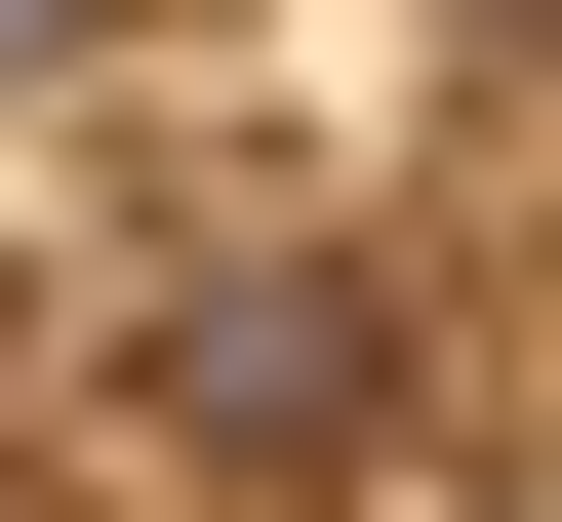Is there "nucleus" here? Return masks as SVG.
Wrapping results in <instances>:
<instances>
[{
  "label": "nucleus",
  "mask_w": 562,
  "mask_h": 522,
  "mask_svg": "<svg viewBox=\"0 0 562 522\" xmlns=\"http://www.w3.org/2000/svg\"><path fill=\"white\" fill-rule=\"evenodd\" d=\"M81 41H161V0H0V81H81Z\"/></svg>",
  "instance_id": "nucleus-1"
},
{
  "label": "nucleus",
  "mask_w": 562,
  "mask_h": 522,
  "mask_svg": "<svg viewBox=\"0 0 562 522\" xmlns=\"http://www.w3.org/2000/svg\"><path fill=\"white\" fill-rule=\"evenodd\" d=\"M442 41H482V81H562V0H442Z\"/></svg>",
  "instance_id": "nucleus-2"
}]
</instances>
